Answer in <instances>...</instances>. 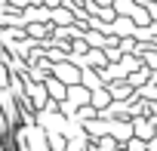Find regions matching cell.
Instances as JSON below:
<instances>
[{
  "mask_svg": "<svg viewBox=\"0 0 157 151\" xmlns=\"http://www.w3.org/2000/svg\"><path fill=\"white\" fill-rule=\"evenodd\" d=\"M56 74H62V80H65V83H71V87H74L77 80H80V74H77L74 68H68V65H62V68H56Z\"/></svg>",
  "mask_w": 157,
  "mask_h": 151,
  "instance_id": "obj_1",
  "label": "cell"
},
{
  "mask_svg": "<svg viewBox=\"0 0 157 151\" xmlns=\"http://www.w3.org/2000/svg\"><path fill=\"white\" fill-rule=\"evenodd\" d=\"M136 136H142V139H148V136H151V123H145V120H139V123H136Z\"/></svg>",
  "mask_w": 157,
  "mask_h": 151,
  "instance_id": "obj_2",
  "label": "cell"
},
{
  "mask_svg": "<svg viewBox=\"0 0 157 151\" xmlns=\"http://www.w3.org/2000/svg\"><path fill=\"white\" fill-rule=\"evenodd\" d=\"M49 93L62 99V96H65V87H62V83H56V80H49Z\"/></svg>",
  "mask_w": 157,
  "mask_h": 151,
  "instance_id": "obj_3",
  "label": "cell"
},
{
  "mask_svg": "<svg viewBox=\"0 0 157 151\" xmlns=\"http://www.w3.org/2000/svg\"><path fill=\"white\" fill-rule=\"evenodd\" d=\"M93 99H96V105H108V102H111V96H105V93H96Z\"/></svg>",
  "mask_w": 157,
  "mask_h": 151,
  "instance_id": "obj_4",
  "label": "cell"
}]
</instances>
